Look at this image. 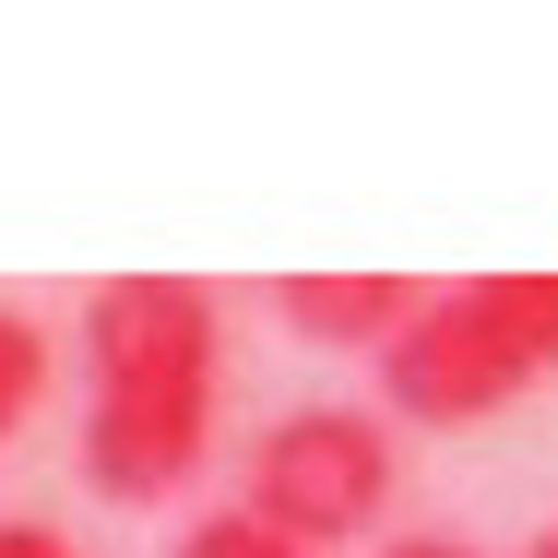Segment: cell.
I'll use <instances>...</instances> for the list:
<instances>
[{
    "label": "cell",
    "mask_w": 558,
    "mask_h": 558,
    "mask_svg": "<svg viewBox=\"0 0 558 558\" xmlns=\"http://www.w3.org/2000/svg\"><path fill=\"white\" fill-rule=\"evenodd\" d=\"M0 558H84V547H72L60 523H24V511H12V523H0Z\"/></svg>",
    "instance_id": "obj_7"
},
{
    "label": "cell",
    "mask_w": 558,
    "mask_h": 558,
    "mask_svg": "<svg viewBox=\"0 0 558 558\" xmlns=\"http://www.w3.org/2000/svg\"><path fill=\"white\" fill-rule=\"evenodd\" d=\"M558 368V274H487L416 298V322L380 344V392L416 428H475L499 404H523Z\"/></svg>",
    "instance_id": "obj_2"
},
{
    "label": "cell",
    "mask_w": 558,
    "mask_h": 558,
    "mask_svg": "<svg viewBox=\"0 0 558 558\" xmlns=\"http://www.w3.org/2000/svg\"><path fill=\"white\" fill-rule=\"evenodd\" d=\"M404 463H392V428L356 416V404H286L262 440H250V523H274L286 547H356L380 511H392Z\"/></svg>",
    "instance_id": "obj_3"
},
{
    "label": "cell",
    "mask_w": 558,
    "mask_h": 558,
    "mask_svg": "<svg viewBox=\"0 0 558 558\" xmlns=\"http://www.w3.org/2000/svg\"><path fill=\"white\" fill-rule=\"evenodd\" d=\"M179 558H310V547H286V535L250 523V511H203V523L179 535Z\"/></svg>",
    "instance_id": "obj_6"
},
{
    "label": "cell",
    "mask_w": 558,
    "mask_h": 558,
    "mask_svg": "<svg viewBox=\"0 0 558 558\" xmlns=\"http://www.w3.org/2000/svg\"><path fill=\"white\" fill-rule=\"evenodd\" d=\"M416 298H428V286H404V274H298L274 310H286L298 344H368V356H380V344L416 322Z\"/></svg>",
    "instance_id": "obj_4"
},
{
    "label": "cell",
    "mask_w": 558,
    "mask_h": 558,
    "mask_svg": "<svg viewBox=\"0 0 558 558\" xmlns=\"http://www.w3.org/2000/svg\"><path fill=\"white\" fill-rule=\"evenodd\" d=\"M226 392V310L215 286L119 274L84 298V487L119 511H155L203 475Z\"/></svg>",
    "instance_id": "obj_1"
},
{
    "label": "cell",
    "mask_w": 558,
    "mask_h": 558,
    "mask_svg": "<svg viewBox=\"0 0 558 558\" xmlns=\"http://www.w3.org/2000/svg\"><path fill=\"white\" fill-rule=\"evenodd\" d=\"M523 558H558V523H547V535H535V547H523Z\"/></svg>",
    "instance_id": "obj_9"
},
{
    "label": "cell",
    "mask_w": 558,
    "mask_h": 558,
    "mask_svg": "<svg viewBox=\"0 0 558 558\" xmlns=\"http://www.w3.org/2000/svg\"><path fill=\"white\" fill-rule=\"evenodd\" d=\"M48 368H60V344H48V322H36V310H0V440H12L24 416H36Z\"/></svg>",
    "instance_id": "obj_5"
},
{
    "label": "cell",
    "mask_w": 558,
    "mask_h": 558,
    "mask_svg": "<svg viewBox=\"0 0 558 558\" xmlns=\"http://www.w3.org/2000/svg\"><path fill=\"white\" fill-rule=\"evenodd\" d=\"M368 558H487V547H475V535H380Z\"/></svg>",
    "instance_id": "obj_8"
}]
</instances>
